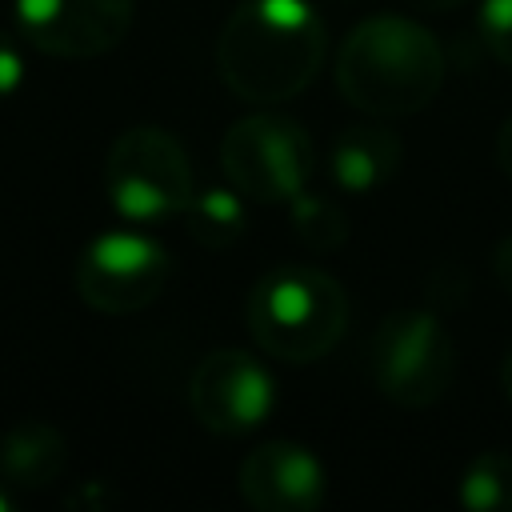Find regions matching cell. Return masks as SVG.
<instances>
[{
  "label": "cell",
  "instance_id": "obj_22",
  "mask_svg": "<svg viewBox=\"0 0 512 512\" xmlns=\"http://www.w3.org/2000/svg\"><path fill=\"white\" fill-rule=\"evenodd\" d=\"M12 508H16V488L0 476V512H12Z\"/></svg>",
  "mask_w": 512,
  "mask_h": 512
},
{
  "label": "cell",
  "instance_id": "obj_5",
  "mask_svg": "<svg viewBox=\"0 0 512 512\" xmlns=\"http://www.w3.org/2000/svg\"><path fill=\"white\" fill-rule=\"evenodd\" d=\"M372 384L400 408H432L456 376V344L428 308L388 312L368 344Z\"/></svg>",
  "mask_w": 512,
  "mask_h": 512
},
{
  "label": "cell",
  "instance_id": "obj_13",
  "mask_svg": "<svg viewBox=\"0 0 512 512\" xmlns=\"http://www.w3.org/2000/svg\"><path fill=\"white\" fill-rule=\"evenodd\" d=\"M244 224H248V196L240 188H232V184L228 188H220V184L216 188H200L184 208L188 236L208 252H220V248L236 244Z\"/></svg>",
  "mask_w": 512,
  "mask_h": 512
},
{
  "label": "cell",
  "instance_id": "obj_19",
  "mask_svg": "<svg viewBox=\"0 0 512 512\" xmlns=\"http://www.w3.org/2000/svg\"><path fill=\"white\" fill-rule=\"evenodd\" d=\"M496 160H500V168L512 176V116L500 124V132H496Z\"/></svg>",
  "mask_w": 512,
  "mask_h": 512
},
{
  "label": "cell",
  "instance_id": "obj_1",
  "mask_svg": "<svg viewBox=\"0 0 512 512\" xmlns=\"http://www.w3.org/2000/svg\"><path fill=\"white\" fill-rule=\"evenodd\" d=\"M328 32L312 0H240L216 40V72L236 100L300 96L324 64Z\"/></svg>",
  "mask_w": 512,
  "mask_h": 512
},
{
  "label": "cell",
  "instance_id": "obj_4",
  "mask_svg": "<svg viewBox=\"0 0 512 512\" xmlns=\"http://www.w3.org/2000/svg\"><path fill=\"white\" fill-rule=\"evenodd\" d=\"M104 192L112 212L128 224H160L184 216L188 200L196 196L188 152L168 128H124L104 160Z\"/></svg>",
  "mask_w": 512,
  "mask_h": 512
},
{
  "label": "cell",
  "instance_id": "obj_17",
  "mask_svg": "<svg viewBox=\"0 0 512 512\" xmlns=\"http://www.w3.org/2000/svg\"><path fill=\"white\" fill-rule=\"evenodd\" d=\"M24 84V56L20 44L0 28V100H8Z\"/></svg>",
  "mask_w": 512,
  "mask_h": 512
},
{
  "label": "cell",
  "instance_id": "obj_14",
  "mask_svg": "<svg viewBox=\"0 0 512 512\" xmlns=\"http://www.w3.org/2000/svg\"><path fill=\"white\" fill-rule=\"evenodd\" d=\"M456 496L468 512H512V452H480L460 472Z\"/></svg>",
  "mask_w": 512,
  "mask_h": 512
},
{
  "label": "cell",
  "instance_id": "obj_12",
  "mask_svg": "<svg viewBox=\"0 0 512 512\" xmlns=\"http://www.w3.org/2000/svg\"><path fill=\"white\" fill-rule=\"evenodd\" d=\"M68 464V440L56 424L20 420L0 440V476L12 488H48Z\"/></svg>",
  "mask_w": 512,
  "mask_h": 512
},
{
  "label": "cell",
  "instance_id": "obj_7",
  "mask_svg": "<svg viewBox=\"0 0 512 512\" xmlns=\"http://www.w3.org/2000/svg\"><path fill=\"white\" fill-rule=\"evenodd\" d=\"M168 272L172 256L156 236L116 228L84 244L76 260V292L88 308L104 316H128L148 308L164 292Z\"/></svg>",
  "mask_w": 512,
  "mask_h": 512
},
{
  "label": "cell",
  "instance_id": "obj_21",
  "mask_svg": "<svg viewBox=\"0 0 512 512\" xmlns=\"http://www.w3.org/2000/svg\"><path fill=\"white\" fill-rule=\"evenodd\" d=\"M500 384H504V396L512 400V348H508L504 360H500Z\"/></svg>",
  "mask_w": 512,
  "mask_h": 512
},
{
  "label": "cell",
  "instance_id": "obj_18",
  "mask_svg": "<svg viewBox=\"0 0 512 512\" xmlns=\"http://www.w3.org/2000/svg\"><path fill=\"white\" fill-rule=\"evenodd\" d=\"M492 272H496V284L512 296V232L492 248Z\"/></svg>",
  "mask_w": 512,
  "mask_h": 512
},
{
  "label": "cell",
  "instance_id": "obj_10",
  "mask_svg": "<svg viewBox=\"0 0 512 512\" xmlns=\"http://www.w3.org/2000/svg\"><path fill=\"white\" fill-rule=\"evenodd\" d=\"M240 496L256 512H312L328 496L320 456L296 440H268L240 464Z\"/></svg>",
  "mask_w": 512,
  "mask_h": 512
},
{
  "label": "cell",
  "instance_id": "obj_20",
  "mask_svg": "<svg viewBox=\"0 0 512 512\" xmlns=\"http://www.w3.org/2000/svg\"><path fill=\"white\" fill-rule=\"evenodd\" d=\"M408 4H416L424 12H448V8H460L464 0H408Z\"/></svg>",
  "mask_w": 512,
  "mask_h": 512
},
{
  "label": "cell",
  "instance_id": "obj_9",
  "mask_svg": "<svg viewBox=\"0 0 512 512\" xmlns=\"http://www.w3.org/2000/svg\"><path fill=\"white\" fill-rule=\"evenodd\" d=\"M192 416L216 436H244L260 428L276 408V384L268 368L244 348H212L188 380Z\"/></svg>",
  "mask_w": 512,
  "mask_h": 512
},
{
  "label": "cell",
  "instance_id": "obj_16",
  "mask_svg": "<svg viewBox=\"0 0 512 512\" xmlns=\"http://www.w3.org/2000/svg\"><path fill=\"white\" fill-rule=\"evenodd\" d=\"M476 28H480V40L488 44V52L504 68H512V0H480Z\"/></svg>",
  "mask_w": 512,
  "mask_h": 512
},
{
  "label": "cell",
  "instance_id": "obj_3",
  "mask_svg": "<svg viewBox=\"0 0 512 512\" xmlns=\"http://www.w3.org/2000/svg\"><path fill=\"white\" fill-rule=\"evenodd\" d=\"M244 320L252 340L288 364H312L328 356L348 328L344 284L312 264H280L264 272L248 300Z\"/></svg>",
  "mask_w": 512,
  "mask_h": 512
},
{
  "label": "cell",
  "instance_id": "obj_11",
  "mask_svg": "<svg viewBox=\"0 0 512 512\" xmlns=\"http://www.w3.org/2000/svg\"><path fill=\"white\" fill-rule=\"evenodd\" d=\"M404 144L384 124H352L328 148V176L348 196H372L400 168Z\"/></svg>",
  "mask_w": 512,
  "mask_h": 512
},
{
  "label": "cell",
  "instance_id": "obj_2",
  "mask_svg": "<svg viewBox=\"0 0 512 512\" xmlns=\"http://www.w3.org/2000/svg\"><path fill=\"white\" fill-rule=\"evenodd\" d=\"M444 72L448 64L440 40L424 24L392 12L360 20L336 52L340 96L376 120L428 108L444 84Z\"/></svg>",
  "mask_w": 512,
  "mask_h": 512
},
{
  "label": "cell",
  "instance_id": "obj_8",
  "mask_svg": "<svg viewBox=\"0 0 512 512\" xmlns=\"http://www.w3.org/2000/svg\"><path fill=\"white\" fill-rule=\"evenodd\" d=\"M136 16V0H12L16 36L56 60L112 52Z\"/></svg>",
  "mask_w": 512,
  "mask_h": 512
},
{
  "label": "cell",
  "instance_id": "obj_6",
  "mask_svg": "<svg viewBox=\"0 0 512 512\" xmlns=\"http://www.w3.org/2000/svg\"><path fill=\"white\" fill-rule=\"evenodd\" d=\"M220 168L232 188L256 204H288L316 176V148L300 120L280 112H252L220 140Z\"/></svg>",
  "mask_w": 512,
  "mask_h": 512
},
{
  "label": "cell",
  "instance_id": "obj_15",
  "mask_svg": "<svg viewBox=\"0 0 512 512\" xmlns=\"http://www.w3.org/2000/svg\"><path fill=\"white\" fill-rule=\"evenodd\" d=\"M288 212H292V228L296 236L312 248V252H332L348 240V216L320 192L304 188L300 196L288 200Z\"/></svg>",
  "mask_w": 512,
  "mask_h": 512
}]
</instances>
